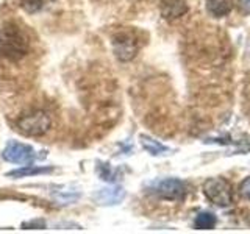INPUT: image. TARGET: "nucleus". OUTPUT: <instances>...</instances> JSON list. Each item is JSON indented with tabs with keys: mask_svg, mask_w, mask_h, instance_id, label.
<instances>
[{
	"mask_svg": "<svg viewBox=\"0 0 250 234\" xmlns=\"http://www.w3.org/2000/svg\"><path fill=\"white\" fill-rule=\"evenodd\" d=\"M30 50L25 33L16 23H5L0 31V57L10 61L22 59Z\"/></svg>",
	"mask_w": 250,
	"mask_h": 234,
	"instance_id": "nucleus-1",
	"label": "nucleus"
},
{
	"mask_svg": "<svg viewBox=\"0 0 250 234\" xmlns=\"http://www.w3.org/2000/svg\"><path fill=\"white\" fill-rule=\"evenodd\" d=\"M18 130L28 137H39L44 136L50 130V116L42 109H35V111L25 113L19 117L18 120Z\"/></svg>",
	"mask_w": 250,
	"mask_h": 234,
	"instance_id": "nucleus-2",
	"label": "nucleus"
},
{
	"mask_svg": "<svg viewBox=\"0 0 250 234\" xmlns=\"http://www.w3.org/2000/svg\"><path fill=\"white\" fill-rule=\"evenodd\" d=\"M147 192L156 198L167 201H182L186 197V184L178 178H163L155 179L147 187Z\"/></svg>",
	"mask_w": 250,
	"mask_h": 234,
	"instance_id": "nucleus-3",
	"label": "nucleus"
},
{
	"mask_svg": "<svg viewBox=\"0 0 250 234\" xmlns=\"http://www.w3.org/2000/svg\"><path fill=\"white\" fill-rule=\"evenodd\" d=\"M203 194H205V197L211 203H214L216 206L227 208L233 203L231 184L221 176L208 178L207 181L203 183Z\"/></svg>",
	"mask_w": 250,
	"mask_h": 234,
	"instance_id": "nucleus-4",
	"label": "nucleus"
},
{
	"mask_svg": "<svg viewBox=\"0 0 250 234\" xmlns=\"http://www.w3.org/2000/svg\"><path fill=\"white\" fill-rule=\"evenodd\" d=\"M113 52L119 61H131L139 52V42L131 33H117L113 36Z\"/></svg>",
	"mask_w": 250,
	"mask_h": 234,
	"instance_id": "nucleus-5",
	"label": "nucleus"
},
{
	"mask_svg": "<svg viewBox=\"0 0 250 234\" xmlns=\"http://www.w3.org/2000/svg\"><path fill=\"white\" fill-rule=\"evenodd\" d=\"M2 158L8 162L25 166V164H31L35 161L36 155L31 145L18 142V140H10V142L6 144V147L3 148Z\"/></svg>",
	"mask_w": 250,
	"mask_h": 234,
	"instance_id": "nucleus-6",
	"label": "nucleus"
},
{
	"mask_svg": "<svg viewBox=\"0 0 250 234\" xmlns=\"http://www.w3.org/2000/svg\"><path fill=\"white\" fill-rule=\"evenodd\" d=\"M161 16L166 20H175L185 16L189 8H188L185 0H163L161 2Z\"/></svg>",
	"mask_w": 250,
	"mask_h": 234,
	"instance_id": "nucleus-7",
	"label": "nucleus"
},
{
	"mask_svg": "<svg viewBox=\"0 0 250 234\" xmlns=\"http://www.w3.org/2000/svg\"><path fill=\"white\" fill-rule=\"evenodd\" d=\"M100 205H119V203L125 198V191L121 186H109V187H104L100 189L96 195H94Z\"/></svg>",
	"mask_w": 250,
	"mask_h": 234,
	"instance_id": "nucleus-8",
	"label": "nucleus"
},
{
	"mask_svg": "<svg viewBox=\"0 0 250 234\" xmlns=\"http://www.w3.org/2000/svg\"><path fill=\"white\" fill-rule=\"evenodd\" d=\"M233 10V0H207V11L213 18H225Z\"/></svg>",
	"mask_w": 250,
	"mask_h": 234,
	"instance_id": "nucleus-9",
	"label": "nucleus"
},
{
	"mask_svg": "<svg viewBox=\"0 0 250 234\" xmlns=\"http://www.w3.org/2000/svg\"><path fill=\"white\" fill-rule=\"evenodd\" d=\"M139 140H141V145H143V148L147 152V153H150L152 156H160V155H166L169 153V147L166 145H163L161 142H158V140H155L153 137L150 136H147V135H141L139 136Z\"/></svg>",
	"mask_w": 250,
	"mask_h": 234,
	"instance_id": "nucleus-10",
	"label": "nucleus"
},
{
	"mask_svg": "<svg viewBox=\"0 0 250 234\" xmlns=\"http://www.w3.org/2000/svg\"><path fill=\"white\" fill-rule=\"evenodd\" d=\"M53 172V167H39V166H23L22 169L11 170L8 176L10 178H23L31 175H41V174H50Z\"/></svg>",
	"mask_w": 250,
	"mask_h": 234,
	"instance_id": "nucleus-11",
	"label": "nucleus"
},
{
	"mask_svg": "<svg viewBox=\"0 0 250 234\" xmlns=\"http://www.w3.org/2000/svg\"><path fill=\"white\" fill-rule=\"evenodd\" d=\"M216 223H217L216 215L211 213H207V211L205 213H199L194 220V226L197 230H213Z\"/></svg>",
	"mask_w": 250,
	"mask_h": 234,
	"instance_id": "nucleus-12",
	"label": "nucleus"
},
{
	"mask_svg": "<svg viewBox=\"0 0 250 234\" xmlns=\"http://www.w3.org/2000/svg\"><path fill=\"white\" fill-rule=\"evenodd\" d=\"M50 2H53V0H21V6L27 13H38Z\"/></svg>",
	"mask_w": 250,
	"mask_h": 234,
	"instance_id": "nucleus-13",
	"label": "nucleus"
},
{
	"mask_svg": "<svg viewBox=\"0 0 250 234\" xmlns=\"http://www.w3.org/2000/svg\"><path fill=\"white\" fill-rule=\"evenodd\" d=\"M47 226V223L41 218H38V220H28V222H23L22 223V228L23 230H44Z\"/></svg>",
	"mask_w": 250,
	"mask_h": 234,
	"instance_id": "nucleus-14",
	"label": "nucleus"
},
{
	"mask_svg": "<svg viewBox=\"0 0 250 234\" xmlns=\"http://www.w3.org/2000/svg\"><path fill=\"white\" fill-rule=\"evenodd\" d=\"M239 195L242 198L250 200V176L242 179V183L239 184Z\"/></svg>",
	"mask_w": 250,
	"mask_h": 234,
	"instance_id": "nucleus-15",
	"label": "nucleus"
},
{
	"mask_svg": "<svg viewBox=\"0 0 250 234\" xmlns=\"http://www.w3.org/2000/svg\"><path fill=\"white\" fill-rule=\"evenodd\" d=\"M238 8L244 16H250V0H238Z\"/></svg>",
	"mask_w": 250,
	"mask_h": 234,
	"instance_id": "nucleus-16",
	"label": "nucleus"
}]
</instances>
